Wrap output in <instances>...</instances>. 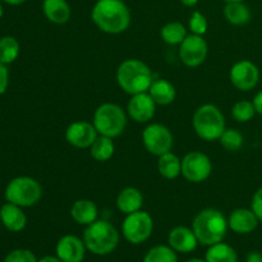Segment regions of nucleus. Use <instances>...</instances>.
Segmentation results:
<instances>
[{
	"instance_id": "1",
	"label": "nucleus",
	"mask_w": 262,
	"mask_h": 262,
	"mask_svg": "<svg viewBox=\"0 0 262 262\" xmlns=\"http://www.w3.org/2000/svg\"><path fill=\"white\" fill-rule=\"evenodd\" d=\"M91 19L101 32L119 35L129 28L132 15L123 0H96L91 10Z\"/></svg>"
},
{
	"instance_id": "2",
	"label": "nucleus",
	"mask_w": 262,
	"mask_h": 262,
	"mask_svg": "<svg viewBox=\"0 0 262 262\" xmlns=\"http://www.w3.org/2000/svg\"><path fill=\"white\" fill-rule=\"evenodd\" d=\"M115 79L120 90L132 96L147 92L155 78L145 61L140 59H125L118 67Z\"/></svg>"
},
{
	"instance_id": "3",
	"label": "nucleus",
	"mask_w": 262,
	"mask_h": 262,
	"mask_svg": "<svg viewBox=\"0 0 262 262\" xmlns=\"http://www.w3.org/2000/svg\"><path fill=\"white\" fill-rule=\"evenodd\" d=\"M192 229L200 245L210 247V246L223 242L225 238L229 229L228 217L217 209H212V207L204 209L197 212L196 216L193 217Z\"/></svg>"
},
{
	"instance_id": "4",
	"label": "nucleus",
	"mask_w": 262,
	"mask_h": 262,
	"mask_svg": "<svg viewBox=\"0 0 262 262\" xmlns=\"http://www.w3.org/2000/svg\"><path fill=\"white\" fill-rule=\"evenodd\" d=\"M119 232L112 223L97 219L87 225L83 232V242L91 253L106 256L112 253L119 245Z\"/></svg>"
},
{
	"instance_id": "5",
	"label": "nucleus",
	"mask_w": 262,
	"mask_h": 262,
	"mask_svg": "<svg viewBox=\"0 0 262 262\" xmlns=\"http://www.w3.org/2000/svg\"><path fill=\"white\" fill-rule=\"evenodd\" d=\"M192 127L201 140L214 142L219 141L220 136L227 129V123L224 114L216 105L204 104L193 113Z\"/></svg>"
},
{
	"instance_id": "6",
	"label": "nucleus",
	"mask_w": 262,
	"mask_h": 262,
	"mask_svg": "<svg viewBox=\"0 0 262 262\" xmlns=\"http://www.w3.org/2000/svg\"><path fill=\"white\" fill-rule=\"evenodd\" d=\"M127 110L115 102H102L96 107L92 117V124L100 136L117 138L124 133L128 124Z\"/></svg>"
},
{
	"instance_id": "7",
	"label": "nucleus",
	"mask_w": 262,
	"mask_h": 262,
	"mask_svg": "<svg viewBox=\"0 0 262 262\" xmlns=\"http://www.w3.org/2000/svg\"><path fill=\"white\" fill-rule=\"evenodd\" d=\"M42 187L37 179L22 176L13 178L5 188V200L20 207H32L40 202Z\"/></svg>"
},
{
	"instance_id": "8",
	"label": "nucleus",
	"mask_w": 262,
	"mask_h": 262,
	"mask_svg": "<svg viewBox=\"0 0 262 262\" xmlns=\"http://www.w3.org/2000/svg\"><path fill=\"white\" fill-rule=\"evenodd\" d=\"M154 230V219L147 211L132 212L125 215L122 223V234L132 245H141L151 237Z\"/></svg>"
},
{
	"instance_id": "9",
	"label": "nucleus",
	"mask_w": 262,
	"mask_h": 262,
	"mask_svg": "<svg viewBox=\"0 0 262 262\" xmlns=\"http://www.w3.org/2000/svg\"><path fill=\"white\" fill-rule=\"evenodd\" d=\"M142 143L148 154L159 158L164 154L170 152L173 148V133L161 123H150L142 130Z\"/></svg>"
},
{
	"instance_id": "10",
	"label": "nucleus",
	"mask_w": 262,
	"mask_h": 262,
	"mask_svg": "<svg viewBox=\"0 0 262 262\" xmlns=\"http://www.w3.org/2000/svg\"><path fill=\"white\" fill-rule=\"evenodd\" d=\"M212 173L211 159L201 151H191L182 159V176L189 183H202Z\"/></svg>"
},
{
	"instance_id": "11",
	"label": "nucleus",
	"mask_w": 262,
	"mask_h": 262,
	"mask_svg": "<svg viewBox=\"0 0 262 262\" xmlns=\"http://www.w3.org/2000/svg\"><path fill=\"white\" fill-rule=\"evenodd\" d=\"M207 54H209V45L204 36L193 35V33H188L178 49L179 59L188 68H197L204 64Z\"/></svg>"
},
{
	"instance_id": "12",
	"label": "nucleus",
	"mask_w": 262,
	"mask_h": 262,
	"mask_svg": "<svg viewBox=\"0 0 262 262\" xmlns=\"http://www.w3.org/2000/svg\"><path fill=\"white\" fill-rule=\"evenodd\" d=\"M230 83L242 92L251 91L260 82V69L248 59L237 61L229 71Z\"/></svg>"
},
{
	"instance_id": "13",
	"label": "nucleus",
	"mask_w": 262,
	"mask_h": 262,
	"mask_svg": "<svg viewBox=\"0 0 262 262\" xmlns=\"http://www.w3.org/2000/svg\"><path fill=\"white\" fill-rule=\"evenodd\" d=\"M156 102L148 92L132 95L127 104V114L133 122L146 124L154 119L156 114Z\"/></svg>"
},
{
	"instance_id": "14",
	"label": "nucleus",
	"mask_w": 262,
	"mask_h": 262,
	"mask_svg": "<svg viewBox=\"0 0 262 262\" xmlns=\"http://www.w3.org/2000/svg\"><path fill=\"white\" fill-rule=\"evenodd\" d=\"M66 141L76 148H90L95 142L99 133L92 122L76 120L71 123L66 129Z\"/></svg>"
},
{
	"instance_id": "15",
	"label": "nucleus",
	"mask_w": 262,
	"mask_h": 262,
	"mask_svg": "<svg viewBox=\"0 0 262 262\" xmlns=\"http://www.w3.org/2000/svg\"><path fill=\"white\" fill-rule=\"evenodd\" d=\"M83 239L73 234H67L58 241L55 247L56 256L63 262H82L86 255Z\"/></svg>"
},
{
	"instance_id": "16",
	"label": "nucleus",
	"mask_w": 262,
	"mask_h": 262,
	"mask_svg": "<svg viewBox=\"0 0 262 262\" xmlns=\"http://www.w3.org/2000/svg\"><path fill=\"white\" fill-rule=\"evenodd\" d=\"M168 243L176 252L181 253L193 252L197 248V246L200 245L193 229L192 228L182 227V225L173 228L169 232Z\"/></svg>"
},
{
	"instance_id": "17",
	"label": "nucleus",
	"mask_w": 262,
	"mask_h": 262,
	"mask_svg": "<svg viewBox=\"0 0 262 262\" xmlns=\"http://www.w3.org/2000/svg\"><path fill=\"white\" fill-rule=\"evenodd\" d=\"M258 223L260 220L252 211V209H245V207L235 209L228 216L229 229L237 234H250L253 230H256Z\"/></svg>"
},
{
	"instance_id": "18",
	"label": "nucleus",
	"mask_w": 262,
	"mask_h": 262,
	"mask_svg": "<svg viewBox=\"0 0 262 262\" xmlns=\"http://www.w3.org/2000/svg\"><path fill=\"white\" fill-rule=\"evenodd\" d=\"M0 222L9 232L19 233L27 225V216L23 211V207L7 202L0 209Z\"/></svg>"
},
{
	"instance_id": "19",
	"label": "nucleus",
	"mask_w": 262,
	"mask_h": 262,
	"mask_svg": "<svg viewBox=\"0 0 262 262\" xmlns=\"http://www.w3.org/2000/svg\"><path fill=\"white\" fill-rule=\"evenodd\" d=\"M69 214H71V217L77 224L87 227V225L92 224L97 220L99 209H97V205L92 200L79 199L73 202Z\"/></svg>"
},
{
	"instance_id": "20",
	"label": "nucleus",
	"mask_w": 262,
	"mask_h": 262,
	"mask_svg": "<svg viewBox=\"0 0 262 262\" xmlns=\"http://www.w3.org/2000/svg\"><path fill=\"white\" fill-rule=\"evenodd\" d=\"M115 205H117L118 210L124 215L140 211L143 206L142 192L136 187H125L118 193Z\"/></svg>"
},
{
	"instance_id": "21",
	"label": "nucleus",
	"mask_w": 262,
	"mask_h": 262,
	"mask_svg": "<svg viewBox=\"0 0 262 262\" xmlns=\"http://www.w3.org/2000/svg\"><path fill=\"white\" fill-rule=\"evenodd\" d=\"M42 12L46 19L54 25H66L72 15L71 5L67 0H43Z\"/></svg>"
},
{
	"instance_id": "22",
	"label": "nucleus",
	"mask_w": 262,
	"mask_h": 262,
	"mask_svg": "<svg viewBox=\"0 0 262 262\" xmlns=\"http://www.w3.org/2000/svg\"><path fill=\"white\" fill-rule=\"evenodd\" d=\"M148 94L158 106H168L177 97L176 86L165 78H156L148 89Z\"/></svg>"
},
{
	"instance_id": "23",
	"label": "nucleus",
	"mask_w": 262,
	"mask_h": 262,
	"mask_svg": "<svg viewBox=\"0 0 262 262\" xmlns=\"http://www.w3.org/2000/svg\"><path fill=\"white\" fill-rule=\"evenodd\" d=\"M223 13H224L225 19L233 26H245L252 18L250 7L245 4V2L227 3Z\"/></svg>"
},
{
	"instance_id": "24",
	"label": "nucleus",
	"mask_w": 262,
	"mask_h": 262,
	"mask_svg": "<svg viewBox=\"0 0 262 262\" xmlns=\"http://www.w3.org/2000/svg\"><path fill=\"white\" fill-rule=\"evenodd\" d=\"M158 171L163 178L173 181L182 176V159L176 154L166 152L158 158Z\"/></svg>"
},
{
	"instance_id": "25",
	"label": "nucleus",
	"mask_w": 262,
	"mask_h": 262,
	"mask_svg": "<svg viewBox=\"0 0 262 262\" xmlns=\"http://www.w3.org/2000/svg\"><path fill=\"white\" fill-rule=\"evenodd\" d=\"M115 152V145L114 140L106 136H100L95 140L90 147V155L95 161L99 163H105L109 161L113 158Z\"/></svg>"
},
{
	"instance_id": "26",
	"label": "nucleus",
	"mask_w": 262,
	"mask_h": 262,
	"mask_svg": "<svg viewBox=\"0 0 262 262\" xmlns=\"http://www.w3.org/2000/svg\"><path fill=\"white\" fill-rule=\"evenodd\" d=\"M206 262H238V256L232 246L224 242L210 246L205 255Z\"/></svg>"
},
{
	"instance_id": "27",
	"label": "nucleus",
	"mask_w": 262,
	"mask_h": 262,
	"mask_svg": "<svg viewBox=\"0 0 262 262\" xmlns=\"http://www.w3.org/2000/svg\"><path fill=\"white\" fill-rule=\"evenodd\" d=\"M188 36L186 26L181 22H169L160 30V37L168 45H181L184 38Z\"/></svg>"
},
{
	"instance_id": "28",
	"label": "nucleus",
	"mask_w": 262,
	"mask_h": 262,
	"mask_svg": "<svg viewBox=\"0 0 262 262\" xmlns=\"http://www.w3.org/2000/svg\"><path fill=\"white\" fill-rule=\"evenodd\" d=\"M20 53V45L14 36L0 37V63L12 64L18 59Z\"/></svg>"
},
{
	"instance_id": "29",
	"label": "nucleus",
	"mask_w": 262,
	"mask_h": 262,
	"mask_svg": "<svg viewBox=\"0 0 262 262\" xmlns=\"http://www.w3.org/2000/svg\"><path fill=\"white\" fill-rule=\"evenodd\" d=\"M143 262H178V256L169 245H159L146 253Z\"/></svg>"
},
{
	"instance_id": "30",
	"label": "nucleus",
	"mask_w": 262,
	"mask_h": 262,
	"mask_svg": "<svg viewBox=\"0 0 262 262\" xmlns=\"http://www.w3.org/2000/svg\"><path fill=\"white\" fill-rule=\"evenodd\" d=\"M219 142L223 147L227 151H238L242 148L243 143H245V136L239 129H234V128H227L220 136Z\"/></svg>"
},
{
	"instance_id": "31",
	"label": "nucleus",
	"mask_w": 262,
	"mask_h": 262,
	"mask_svg": "<svg viewBox=\"0 0 262 262\" xmlns=\"http://www.w3.org/2000/svg\"><path fill=\"white\" fill-rule=\"evenodd\" d=\"M257 114L255 109V105L252 101L248 100H241L237 101L232 107V117L238 123H247L253 119V117Z\"/></svg>"
},
{
	"instance_id": "32",
	"label": "nucleus",
	"mask_w": 262,
	"mask_h": 262,
	"mask_svg": "<svg viewBox=\"0 0 262 262\" xmlns=\"http://www.w3.org/2000/svg\"><path fill=\"white\" fill-rule=\"evenodd\" d=\"M188 28L189 32L193 33V35L205 36V33L209 30V22L201 12L194 10L188 19Z\"/></svg>"
},
{
	"instance_id": "33",
	"label": "nucleus",
	"mask_w": 262,
	"mask_h": 262,
	"mask_svg": "<svg viewBox=\"0 0 262 262\" xmlns=\"http://www.w3.org/2000/svg\"><path fill=\"white\" fill-rule=\"evenodd\" d=\"M4 262H38L33 252L25 248L14 250L10 253H8L7 257L4 258Z\"/></svg>"
},
{
	"instance_id": "34",
	"label": "nucleus",
	"mask_w": 262,
	"mask_h": 262,
	"mask_svg": "<svg viewBox=\"0 0 262 262\" xmlns=\"http://www.w3.org/2000/svg\"><path fill=\"white\" fill-rule=\"evenodd\" d=\"M251 209L258 217L260 223H262V187L253 193L252 201H251Z\"/></svg>"
},
{
	"instance_id": "35",
	"label": "nucleus",
	"mask_w": 262,
	"mask_h": 262,
	"mask_svg": "<svg viewBox=\"0 0 262 262\" xmlns=\"http://www.w3.org/2000/svg\"><path fill=\"white\" fill-rule=\"evenodd\" d=\"M9 86V71L7 66L0 63V95L5 94Z\"/></svg>"
},
{
	"instance_id": "36",
	"label": "nucleus",
	"mask_w": 262,
	"mask_h": 262,
	"mask_svg": "<svg viewBox=\"0 0 262 262\" xmlns=\"http://www.w3.org/2000/svg\"><path fill=\"white\" fill-rule=\"evenodd\" d=\"M252 102H253V105H255L256 113H257L258 115H261V117H262V90H261V91H258L257 94L255 95Z\"/></svg>"
},
{
	"instance_id": "37",
	"label": "nucleus",
	"mask_w": 262,
	"mask_h": 262,
	"mask_svg": "<svg viewBox=\"0 0 262 262\" xmlns=\"http://www.w3.org/2000/svg\"><path fill=\"white\" fill-rule=\"evenodd\" d=\"M246 262H262V253H260V252L248 253Z\"/></svg>"
},
{
	"instance_id": "38",
	"label": "nucleus",
	"mask_w": 262,
	"mask_h": 262,
	"mask_svg": "<svg viewBox=\"0 0 262 262\" xmlns=\"http://www.w3.org/2000/svg\"><path fill=\"white\" fill-rule=\"evenodd\" d=\"M38 262H63L58 256H45V257L41 258Z\"/></svg>"
},
{
	"instance_id": "39",
	"label": "nucleus",
	"mask_w": 262,
	"mask_h": 262,
	"mask_svg": "<svg viewBox=\"0 0 262 262\" xmlns=\"http://www.w3.org/2000/svg\"><path fill=\"white\" fill-rule=\"evenodd\" d=\"M179 2H181L184 7L192 8V7H194V5H197L199 0H179Z\"/></svg>"
},
{
	"instance_id": "40",
	"label": "nucleus",
	"mask_w": 262,
	"mask_h": 262,
	"mask_svg": "<svg viewBox=\"0 0 262 262\" xmlns=\"http://www.w3.org/2000/svg\"><path fill=\"white\" fill-rule=\"evenodd\" d=\"M4 3H7V4L9 5H20L23 4V3H26L27 0H3Z\"/></svg>"
},
{
	"instance_id": "41",
	"label": "nucleus",
	"mask_w": 262,
	"mask_h": 262,
	"mask_svg": "<svg viewBox=\"0 0 262 262\" xmlns=\"http://www.w3.org/2000/svg\"><path fill=\"white\" fill-rule=\"evenodd\" d=\"M187 262H206V261L200 260V258H192V260H188Z\"/></svg>"
},
{
	"instance_id": "42",
	"label": "nucleus",
	"mask_w": 262,
	"mask_h": 262,
	"mask_svg": "<svg viewBox=\"0 0 262 262\" xmlns=\"http://www.w3.org/2000/svg\"><path fill=\"white\" fill-rule=\"evenodd\" d=\"M3 14H4V9H3V5H2V3H0V19H2Z\"/></svg>"
},
{
	"instance_id": "43",
	"label": "nucleus",
	"mask_w": 262,
	"mask_h": 262,
	"mask_svg": "<svg viewBox=\"0 0 262 262\" xmlns=\"http://www.w3.org/2000/svg\"><path fill=\"white\" fill-rule=\"evenodd\" d=\"M225 3H238V2H245V0H224Z\"/></svg>"
},
{
	"instance_id": "44",
	"label": "nucleus",
	"mask_w": 262,
	"mask_h": 262,
	"mask_svg": "<svg viewBox=\"0 0 262 262\" xmlns=\"http://www.w3.org/2000/svg\"><path fill=\"white\" fill-rule=\"evenodd\" d=\"M142 262H143V261H142Z\"/></svg>"
}]
</instances>
